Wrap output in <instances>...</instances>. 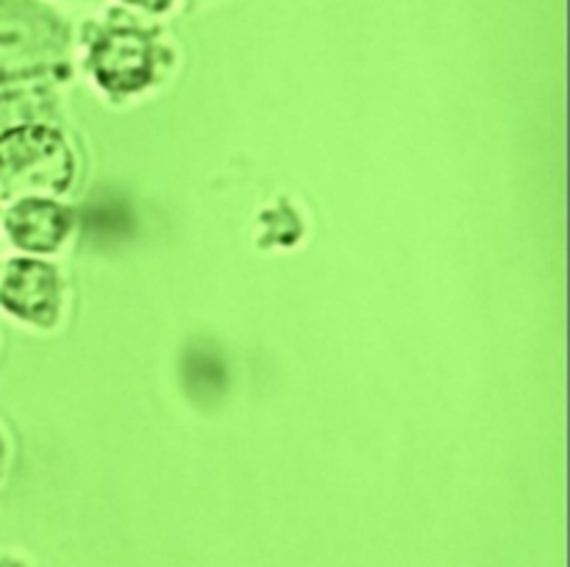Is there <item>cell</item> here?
I'll return each instance as SVG.
<instances>
[{"label": "cell", "mask_w": 570, "mask_h": 567, "mask_svg": "<svg viewBox=\"0 0 570 567\" xmlns=\"http://www.w3.org/2000/svg\"><path fill=\"white\" fill-rule=\"evenodd\" d=\"M56 98L45 83L0 92V189L11 195H65L78 159L59 128Z\"/></svg>", "instance_id": "1"}, {"label": "cell", "mask_w": 570, "mask_h": 567, "mask_svg": "<svg viewBox=\"0 0 570 567\" xmlns=\"http://www.w3.org/2000/svg\"><path fill=\"white\" fill-rule=\"evenodd\" d=\"M70 28L39 0H0V87H33L67 72Z\"/></svg>", "instance_id": "2"}, {"label": "cell", "mask_w": 570, "mask_h": 567, "mask_svg": "<svg viewBox=\"0 0 570 567\" xmlns=\"http://www.w3.org/2000/svg\"><path fill=\"white\" fill-rule=\"evenodd\" d=\"M170 64V53L154 31L137 20H115L98 26L87 39V70L111 98H131L159 81Z\"/></svg>", "instance_id": "3"}, {"label": "cell", "mask_w": 570, "mask_h": 567, "mask_svg": "<svg viewBox=\"0 0 570 567\" xmlns=\"http://www.w3.org/2000/svg\"><path fill=\"white\" fill-rule=\"evenodd\" d=\"M65 304L59 267L39 256H14L0 270V309L33 328H56Z\"/></svg>", "instance_id": "4"}, {"label": "cell", "mask_w": 570, "mask_h": 567, "mask_svg": "<svg viewBox=\"0 0 570 567\" xmlns=\"http://www.w3.org/2000/svg\"><path fill=\"white\" fill-rule=\"evenodd\" d=\"M76 226V215L70 206L48 195H20L6 209L3 228L14 248L28 256L56 253Z\"/></svg>", "instance_id": "5"}, {"label": "cell", "mask_w": 570, "mask_h": 567, "mask_svg": "<svg viewBox=\"0 0 570 567\" xmlns=\"http://www.w3.org/2000/svg\"><path fill=\"white\" fill-rule=\"evenodd\" d=\"M126 3L137 6V9H142V11H150V14H161V11L170 9L176 0H126Z\"/></svg>", "instance_id": "6"}, {"label": "cell", "mask_w": 570, "mask_h": 567, "mask_svg": "<svg viewBox=\"0 0 570 567\" xmlns=\"http://www.w3.org/2000/svg\"><path fill=\"white\" fill-rule=\"evenodd\" d=\"M6 456H9V448H6V437H3V431H0V476H3Z\"/></svg>", "instance_id": "7"}, {"label": "cell", "mask_w": 570, "mask_h": 567, "mask_svg": "<svg viewBox=\"0 0 570 567\" xmlns=\"http://www.w3.org/2000/svg\"><path fill=\"white\" fill-rule=\"evenodd\" d=\"M0 567H26V565H20V561L14 559H0Z\"/></svg>", "instance_id": "8"}]
</instances>
